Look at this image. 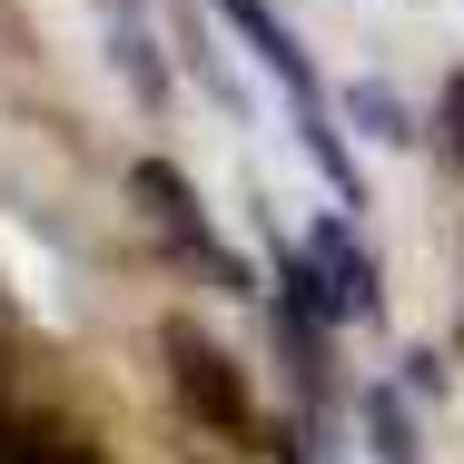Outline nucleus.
Here are the masks:
<instances>
[{
  "label": "nucleus",
  "mask_w": 464,
  "mask_h": 464,
  "mask_svg": "<svg viewBox=\"0 0 464 464\" xmlns=\"http://www.w3.org/2000/svg\"><path fill=\"white\" fill-rule=\"evenodd\" d=\"M218 20H227V30H237V40H247V50L267 60V70H277V90L296 99V139L316 149V169L336 179V198H356V159H346V139L326 129V90H316V70H306L296 30H286V20L267 10V0H218Z\"/></svg>",
  "instance_id": "f257e3e1"
},
{
  "label": "nucleus",
  "mask_w": 464,
  "mask_h": 464,
  "mask_svg": "<svg viewBox=\"0 0 464 464\" xmlns=\"http://www.w3.org/2000/svg\"><path fill=\"white\" fill-rule=\"evenodd\" d=\"M159 346H169V375H179V405L198 415V425H208V435L247 445V435H257V405H247V385H237V366H227V356H218V346H208L198 326H169Z\"/></svg>",
  "instance_id": "f03ea898"
},
{
  "label": "nucleus",
  "mask_w": 464,
  "mask_h": 464,
  "mask_svg": "<svg viewBox=\"0 0 464 464\" xmlns=\"http://www.w3.org/2000/svg\"><path fill=\"white\" fill-rule=\"evenodd\" d=\"M0 464H99V445L70 415H50V405L20 385L10 356H0Z\"/></svg>",
  "instance_id": "7ed1b4c3"
},
{
  "label": "nucleus",
  "mask_w": 464,
  "mask_h": 464,
  "mask_svg": "<svg viewBox=\"0 0 464 464\" xmlns=\"http://www.w3.org/2000/svg\"><path fill=\"white\" fill-rule=\"evenodd\" d=\"M306 267H316V296H326V316H375V306H385V286H375V257L356 247V227H346V218H326V227L306 237Z\"/></svg>",
  "instance_id": "20e7f679"
},
{
  "label": "nucleus",
  "mask_w": 464,
  "mask_h": 464,
  "mask_svg": "<svg viewBox=\"0 0 464 464\" xmlns=\"http://www.w3.org/2000/svg\"><path fill=\"white\" fill-rule=\"evenodd\" d=\"M139 198H149V218H159L169 237H179L188 257H198V267H218V286H237V257H227V247L208 237V218H198V198L179 188V169H159V159H139Z\"/></svg>",
  "instance_id": "39448f33"
},
{
  "label": "nucleus",
  "mask_w": 464,
  "mask_h": 464,
  "mask_svg": "<svg viewBox=\"0 0 464 464\" xmlns=\"http://www.w3.org/2000/svg\"><path fill=\"white\" fill-rule=\"evenodd\" d=\"M356 119H366L375 139H415V129H405V109H395L385 90H356Z\"/></svg>",
  "instance_id": "423d86ee"
},
{
  "label": "nucleus",
  "mask_w": 464,
  "mask_h": 464,
  "mask_svg": "<svg viewBox=\"0 0 464 464\" xmlns=\"http://www.w3.org/2000/svg\"><path fill=\"white\" fill-rule=\"evenodd\" d=\"M375 445H385V464H415V445H405V415H395V395H375Z\"/></svg>",
  "instance_id": "0eeeda50"
},
{
  "label": "nucleus",
  "mask_w": 464,
  "mask_h": 464,
  "mask_svg": "<svg viewBox=\"0 0 464 464\" xmlns=\"http://www.w3.org/2000/svg\"><path fill=\"white\" fill-rule=\"evenodd\" d=\"M445 139H455V159H464V70H455V90H445Z\"/></svg>",
  "instance_id": "6e6552de"
}]
</instances>
